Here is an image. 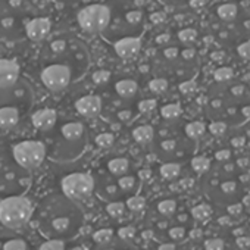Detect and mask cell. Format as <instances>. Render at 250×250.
Segmentation results:
<instances>
[{
	"mask_svg": "<svg viewBox=\"0 0 250 250\" xmlns=\"http://www.w3.org/2000/svg\"><path fill=\"white\" fill-rule=\"evenodd\" d=\"M125 209H127V206L121 200H112L106 205V212L112 218H122L125 215Z\"/></svg>",
	"mask_w": 250,
	"mask_h": 250,
	"instance_id": "obj_27",
	"label": "cell"
},
{
	"mask_svg": "<svg viewBox=\"0 0 250 250\" xmlns=\"http://www.w3.org/2000/svg\"><path fill=\"white\" fill-rule=\"evenodd\" d=\"M125 18H127V21H128L130 24H139V22L143 20V14H142L140 11H130Z\"/></svg>",
	"mask_w": 250,
	"mask_h": 250,
	"instance_id": "obj_42",
	"label": "cell"
},
{
	"mask_svg": "<svg viewBox=\"0 0 250 250\" xmlns=\"http://www.w3.org/2000/svg\"><path fill=\"white\" fill-rule=\"evenodd\" d=\"M116 237L121 238V240L131 241L136 237V228H133V227H121L118 229V232H116Z\"/></svg>",
	"mask_w": 250,
	"mask_h": 250,
	"instance_id": "obj_36",
	"label": "cell"
},
{
	"mask_svg": "<svg viewBox=\"0 0 250 250\" xmlns=\"http://www.w3.org/2000/svg\"><path fill=\"white\" fill-rule=\"evenodd\" d=\"M34 208L22 194L6 196L0 200V224L5 228H22L31 219Z\"/></svg>",
	"mask_w": 250,
	"mask_h": 250,
	"instance_id": "obj_5",
	"label": "cell"
},
{
	"mask_svg": "<svg viewBox=\"0 0 250 250\" xmlns=\"http://www.w3.org/2000/svg\"><path fill=\"white\" fill-rule=\"evenodd\" d=\"M131 116H133L131 110H121V112L118 113V118H119V121H124V122L130 121V119H131Z\"/></svg>",
	"mask_w": 250,
	"mask_h": 250,
	"instance_id": "obj_45",
	"label": "cell"
},
{
	"mask_svg": "<svg viewBox=\"0 0 250 250\" xmlns=\"http://www.w3.org/2000/svg\"><path fill=\"white\" fill-rule=\"evenodd\" d=\"M50 25L52 24H50V21L47 18H34L27 24L25 31H27V36L31 40L40 42L50 33Z\"/></svg>",
	"mask_w": 250,
	"mask_h": 250,
	"instance_id": "obj_13",
	"label": "cell"
},
{
	"mask_svg": "<svg viewBox=\"0 0 250 250\" xmlns=\"http://www.w3.org/2000/svg\"><path fill=\"white\" fill-rule=\"evenodd\" d=\"M113 142H115V137H113V134H110V133H102V134H99V136L96 137V145H97L99 147H102V149L110 147V146L113 145Z\"/></svg>",
	"mask_w": 250,
	"mask_h": 250,
	"instance_id": "obj_33",
	"label": "cell"
},
{
	"mask_svg": "<svg viewBox=\"0 0 250 250\" xmlns=\"http://www.w3.org/2000/svg\"><path fill=\"white\" fill-rule=\"evenodd\" d=\"M36 227L47 240H72L84 225V212L63 193L46 196L33 212Z\"/></svg>",
	"mask_w": 250,
	"mask_h": 250,
	"instance_id": "obj_3",
	"label": "cell"
},
{
	"mask_svg": "<svg viewBox=\"0 0 250 250\" xmlns=\"http://www.w3.org/2000/svg\"><path fill=\"white\" fill-rule=\"evenodd\" d=\"M0 250H30L27 240L11 228L0 229Z\"/></svg>",
	"mask_w": 250,
	"mask_h": 250,
	"instance_id": "obj_10",
	"label": "cell"
},
{
	"mask_svg": "<svg viewBox=\"0 0 250 250\" xmlns=\"http://www.w3.org/2000/svg\"><path fill=\"white\" fill-rule=\"evenodd\" d=\"M161 113L165 119H175L181 115V107H180V104H175V103L165 104L161 109Z\"/></svg>",
	"mask_w": 250,
	"mask_h": 250,
	"instance_id": "obj_31",
	"label": "cell"
},
{
	"mask_svg": "<svg viewBox=\"0 0 250 250\" xmlns=\"http://www.w3.org/2000/svg\"><path fill=\"white\" fill-rule=\"evenodd\" d=\"M152 177V171L150 169H142L139 171V178L140 180H149Z\"/></svg>",
	"mask_w": 250,
	"mask_h": 250,
	"instance_id": "obj_46",
	"label": "cell"
},
{
	"mask_svg": "<svg viewBox=\"0 0 250 250\" xmlns=\"http://www.w3.org/2000/svg\"><path fill=\"white\" fill-rule=\"evenodd\" d=\"M20 77V65L11 59H0V88L12 87Z\"/></svg>",
	"mask_w": 250,
	"mask_h": 250,
	"instance_id": "obj_11",
	"label": "cell"
},
{
	"mask_svg": "<svg viewBox=\"0 0 250 250\" xmlns=\"http://www.w3.org/2000/svg\"><path fill=\"white\" fill-rule=\"evenodd\" d=\"M75 109L83 116H96L102 109V100L97 96H84L75 102Z\"/></svg>",
	"mask_w": 250,
	"mask_h": 250,
	"instance_id": "obj_14",
	"label": "cell"
},
{
	"mask_svg": "<svg viewBox=\"0 0 250 250\" xmlns=\"http://www.w3.org/2000/svg\"><path fill=\"white\" fill-rule=\"evenodd\" d=\"M165 14L164 12H155V14H152L150 15V21L152 22H155V24H161V22H164L165 21Z\"/></svg>",
	"mask_w": 250,
	"mask_h": 250,
	"instance_id": "obj_43",
	"label": "cell"
},
{
	"mask_svg": "<svg viewBox=\"0 0 250 250\" xmlns=\"http://www.w3.org/2000/svg\"><path fill=\"white\" fill-rule=\"evenodd\" d=\"M42 81L49 90L61 91L71 81V69L66 65H62V63L50 65L42 72Z\"/></svg>",
	"mask_w": 250,
	"mask_h": 250,
	"instance_id": "obj_9",
	"label": "cell"
},
{
	"mask_svg": "<svg viewBox=\"0 0 250 250\" xmlns=\"http://www.w3.org/2000/svg\"><path fill=\"white\" fill-rule=\"evenodd\" d=\"M178 88H180V91H181L183 94H193V93L196 91V83H194L193 80H190V81H183V83H180Z\"/></svg>",
	"mask_w": 250,
	"mask_h": 250,
	"instance_id": "obj_39",
	"label": "cell"
},
{
	"mask_svg": "<svg viewBox=\"0 0 250 250\" xmlns=\"http://www.w3.org/2000/svg\"><path fill=\"white\" fill-rule=\"evenodd\" d=\"M133 137L137 143L140 145H147L153 140L155 137V131L150 125H142V127H137L134 131H133Z\"/></svg>",
	"mask_w": 250,
	"mask_h": 250,
	"instance_id": "obj_24",
	"label": "cell"
},
{
	"mask_svg": "<svg viewBox=\"0 0 250 250\" xmlns=\"http://www.w3.org/2000/svg\"><path fill=\"white\" fill-rule=\"evenodd\" d=\"M94 178L87 172H72L61 180L62 193L72 200H84L90 197L94 191Z\"/></svg>",
	"mask_w": 250,
	"mask_h": 250,
	"instance_id": "obj_6",
	"label": "cell"
},
{
	"mask_svg": "<svg viewBox=\"0 0 250 250\" xmlns=\"http://www.w3.org/2000/svg\"><path fill=\"white\" fill-rule=\"evenodd\" d=\"M180 172H181V167L180 164L175 162H167L161 167V175L165 180H174L180 175Z\"/></svg>",
	"mask_w": 250,
	"mask_h": 250,
	"instance_id": "obj_26",
	"label": "cell"
},
{
	"mask_svg": "<svg viewBox=\"0 0 250 250\" xmlns=\"http://www.w3.org/2000/svg\"><path fill=\"white\" fill-rule=\"evenodd\" d=\"M107 169H109V172L112 175L121 177V175L128 172L130 162H128V159H125V158H115V159H110L107 162Z\"/></svg>",
	"mask_w": 250,
	"mask_h": 250,
	"instance_id": "obj_23",
	"label": "cell"
},
{
	"mask_svg": "<svg viewBox=\"0 0 250 250\" xmlns=\"http://www.w3.org/2000/svg\"><path fill=\"white\" fill-rule=\"evenodd\" d=\"M202 250H241V247L224 237H210L203 243Z\"/></svg>",
	"mask_w": 250,
	"mask_h": 250,
	"instance_id": "obj_17",
	"label": "cell"
},
{
	"mask_svg": "<svg viewBox=\"0 0 250 250\" xmlns=\"http://www.w3.org/2000/svg\"><path fill=\"white\" fill-rule=\"evenodd\" d=\"M184 130H186V133H187L188 137L197 140V139H200V137L205 134V131H206V125H205L203 122H200V121H193V122H188V124L186 125V128H184Z\"/></svg>",
	"mask_w": 250,
	"mask_h": 250,
	"instance_id": "obj_25",
	"label": "cell"
},
{
	"mask_svg": "<svg viewBox=\"0 0 250 250\" xmlns=\"http://www.w3.org/2000/svg\"><path fill=\"white\" fill-rule=\"evenodd\" d=\"M169 42V34H161L156 37V43L158 44H167Z\"/></svg>",
	"mask_w": 250,
	"mask_h": 250,
	"instance_id": "obj_47",
	"label": "cell"
},
{
	"mask_svg": "<svg viewBox=\"0 0 250 250\" xmlns=\"http://www.w3.org/2000/svg\"><path fill=\"white\" fill-rule=\"evenodd\" d=\"M39 250H66L65 241L62 240H47L39 247Z\"/></svg>",
	"mask_w": 250,
	"mask_h": 250,
	"instance_id": "obj_32",
	"label": "cell"
},
{
	"mask_svg": "<svg viewBox=\"0 0 250 250\" xmlns=\"http://www.w3.org/2000/svg\"><path fill=\"white\" fill-rule=\"evenodd\" d=\"M91 250H137V247L134 244H131V241L127 240H121V238H112L107 243H102L97 244L94 243V246L91 247Z\"/></svg>",
	"mask_w": 250,
	"mask_h": 250,
	"instance_id": "obj_19",
	"label": "cell"
},
{
	"mask_svg": "<svg viewBox=\"0 0 250 250\" xmlns=\"http://www.w3.org/2000/svg\"><path fill=\"white\" fill-rule=\"evenodd\" d=\"M12 155L15 162L22 169H36L43 164L46 158V146L42 142H21L14 146Z\"/></svg>",
	"mask_w": 250,
	"mask_h": 250,
	"instance_id": "obj_7",
	"label": "cell"
},
{
	"mask_svg": "<svg viewBox=\"0 0 250 250\" xmlns=\"http://www.w3.org/2000/svg\"><path fill=\"white\" fill-rule=\"evenodd\" d=\"M50 49H52L53 52H62V50L65 49V42H63V40H56V42L52 43Z\"/></svg>",
	"mask_w": 250,
	"mask_h": 250,
	"instance_id": "obj_44",
	"label": "cell"
},
{
	"mask_svg": "<svg viewBox=\"0 0 250 250\" xmlns=\"http://www.w3.org/2000/svg\"><path fill=\"white\" fill-rule=\"evenodd\" d=\"M209 159H206V158H203V156H196V158H193L191 159V167H193V169L197 172V174H202V172H205L206 171V168L209 167Z\"/></svg>",
	"mask_w": 250,
	"mask_h": 250,
	"instance_id": "obj_34",
	"label": "cell"
},
{
	"mask_svg": "<svg viewBox=\"0 0 250 250\" xmlns=\"http://www.w3.org/2000/svg\"><path fill=\"white\" fill-rule=\"evenodd\" d=\"M137 88H139V85H137V83L133 81V80H121V81H118V83L115 84L116 93H118L121 97H125V99L134 96V94L137 93Z\"/></svg>",
	"mask_w": 250,
	"mask_h": 250,
	"instance_id": "obj_22",
	"label": "cell"
},
{
	"mask_svg": "<svg viewBox=\"0 0 250 250\" xmlns=\"http://www.w3.org/2000/svg\"><path fill=\"white\" fill-rule=\"evenodd\" d=\"M56 118H58L56 110H53V109H40L33 115V125L36 128L42 130V131H47L55 125Z\"/></svg>",
	"mask_w": 250,
	"mask_h": 250,
	"instance_id": "obj_15",
	"label": "cell"
},
{
	"mask_svg": "<svg viewBox=\"0 0 250 250\" xmlns=\"http://www.w3.org/2000/svg\"><path fill=\"white\" fill-rule=\"evenodd\" d=\"M202 175V190L208 200L228 212L240 208L246 197V181L240 164L229 150H221Z\"/></svg>",
	"mask_w": 250,
	"mask_h": 250,
	"instance_id": "obj_2",
	"label": "cell"
},
{
	"mask_svg": "<svg viewBox=\"0 0 250 250\" xmlns=\"http://www.w3.org/2000/svg\"><path fill=\"white\" fill-rule=\"evenodd\" d=\"M142 49V40L139 37H125L116 42L115 44V52L119 58L128 59L136 56Z\"/></svg>",
	"mask_w": 250,
	"mask_h": 250,
	"instance_id": "obj_12",
	"label": "cell"
},
{
	"mask_svg": "<svg viewBox=\"0 0 250 250\" xmlns=\"http://www.w3.org/2000/svg\"><path fill=\"white\" fill-rule=\"evenodd\" d=\"M149 88H150L153 93H164V91L168 88V81L164 80V78H155V80L150 81Z\"/></svg>",
	"mask_w": 250,
	"mask_h": 250,
	"instance_id": "obj_37",
	"label": "cell"
},
{
	"mask_svg": "<svg viewBox=\"0 0 250 250\" xmlns=\"http://www.w3.org/2000/svg\"><path fill=\"white\" fill-rule=\"evenodd\" d=\"M180 53H181V50H178V47H175V46L167 47V49L164 50V56H165L168 61H174V59H177V58L180 56Z\"/></svg>",
	"mask_w": 250,
	"mask_h": 250,
	"instance_id": "obj_41",
	"label": "cell"
},
{
	"mask_svg": "<svg viewBox=\"0 0 250 250\" xmlns=\"http://www.w3.org/2000/svg\"><path fill=\"white\" fill-rule=\"evenodd\" d=\"M84 125L81 122H68L61 128V133L63 136V139L66 142H72V143H78L83 140L84 136Z\"/></svg>",
	"mask_w": 250,
	"mask_h": 250,
	"instance_id": "obj_18",
	"label": "cell"
},
{
	"mask_svg": "<svg viewBox=\"0 0 250 250\" xmlns=\"http://www.w3.org/2000/svg\"><path fill=\"white\" fill-rule=\"evenodd\" d=\"M178 203L175 199H162L156 203V212L162 218H172L177 215Z\"/></svg>",
	"mask_w": 250,
	"mask_h": 250,
	"instance_id": "obj_21",
	"label": "cell"
},
{
	"mask_svg": "<svg viewBox=\"0 0 250 250\" xmlns=\"http://www.w3.org/2000/svg\"><path fill=\"white\" fill-rule=\"evenodd\" d=\"M190 213H191L193 219H196V221H206V219L210 218L212 209H210L209 205H197V206H194L191 209Z\"/></svg>",
	"mask_w": 250,
	"mask_h": 250,
	"instance_id": "obj_29",
	"label": "cell"
},
{
	"mask_svg": "<svg viewBox=\"0 0 250 250\" xmlns=\"http://www.w3.org/2000/svg\"><path fill=\"white\" fill-rule=\"evenodd\" d=\"M155 107H156V100H153V99H146V100H142L139 103V110L143 113L152 112Z\"/></svg>",
	"mask_w": 250,
	"mask_h": 250,
	"instance_id": "obj_40",
	"label": "cell"
},
{
	"mask_svg": "<svg viewBox=\"0 0 250 250\" xmlns=\"http://www.w3.org/2000/svg\"><path fill=\"white\" fill-rule=\"evenodd\" d=\"M116 186H118V188H119V191L122 194H130V196H133V193L139 188V181L133 175L124 174V175H121L118 178Z\"/></svg>",
	"mask_w": 250,
	"mask_h": 250,
	"instance_id": "obj_20",
	"label": "cell"
},
{
	"mask_svg": "<svg viewBox=\"0 0 250 250\" xmlns=\"http://www.w3.org/2000/svg\"><path fill=\"white\" fill-rule=\"evenodd\" d=\"M68 250H85L83 246H78V244H74V246H69Z\"/></svg>",
	"mask_w": 250,
	"mask_h": 250,
	"instance_id": "obj_49",
	"label": "cell"
},
{
	"mask_svg": "<svg viewBox=\"0 0 250 250\" xmlns=\"http://www.w3.org/2000/svg\"><path fill=\"white\" fill-rule=\"evenodd\" d=\"M20 121V112L14 106L0 107V128L9 130L14 128Z\"/></svg>",
	"mask_w": 250,
	"mask_h": 250,
	"instance_id": "obj_16",
	"label": "cell"
},
{
	"mask_svg": "<svg viewBox=\"0 0 250 250\" xmlns=\"http://www.w3.org/2000/svg\"><path fill=\"white\" fill-rule=\"evenodd\" d=\"M125 206H127V209H130L131 212H142L146 208V200L142 196L133 194L125 200Z\"/></svg>",
	"mask_w": 250,
	"mask_h": 250,
	"instance_id": "obj_28",
	"label": "cell"
},
{
	"mask_svg": "<svg viewBox=\"0 0 250 250\" xmlns=\"http://www.w3.org/2000/svg\"><path fill=\"white\" fill-rule=\"evenodd\" d=\"M158 250H175V244L171 241H167V243H162Z\"/></svg>",
	"mask_w": 250,
	"mask_h": 250,
	"instance_id": "obj_48",
	"label": "cell"
},
{
	"mask_svg": "<svg viewBox=\"0 0 250 250\" xmlns=\"http://www.w3.org/2000/svg\"><path fill=\"white\" fill-rule=\"evenodd\" d=\"M109 78H110V72H109V71H104V69L96 71V72L93 74V81H94L96 84H104V83L109 81Z\"/></svg>",
	"mask_w": 250,
	"mask_h": 250,
	"instance_id": "obj_38",
	"label": "cell"
},
{
	"mask_svg": "<svg viewBox=\"0 0 250 250\" xmlns=\"http://www.w3.org/2000/svg\"><path fill=\"white\" fill-rule=\"evenodd\" d=\"M203 106L212 134L238 130L250 122V85L221 68L205 94Z\"/></svg>",
	"mask_w": 250,
	"mask_h": 250,
	"instance_id": "obj_1",
	"label": "cell"
},
{
	"mask_svg": "<svg viewBox=\"0 0 250 250\" xmlns=\"http://www.w3.org/2000/svg\"><path fill=\"white\" fill-rule=\"evenodd\" d=\"M196 37H197V33H196V30H193V28H186V30H181V31L178 33V39H180V42L184 43V44L193 43V42L196 40Z\"/></svg>",
	"mask_w": 250,
	"mask_h": 250,
	"instance_id": "obj_35",
	"label": "cell"
},
{
	"mask_svg": "<svg viewBox=\"0 0 250 250\" xmlns=\"http://www.w3.org/2000/svg\"><path fill=\"white\" fill-rule=\"evenodd\" d=\"M210 37L235 52L250 44V9L238 0H222L209 11Z\"/></svg>",
	"mask_w": 250,
	"mask_h": 250,
	"instance_id": "obj_4",
	"label": "cell"
},
{
	"mask_svg": "<svg viewBox=\"0 0 250 250\" xmlns=\"http://www.w3.org/2000/svg\"><path fill=\"white\" fill-rule=\"evenodd\" d=\"M78 22L87 33L103 31L110 22V11L104 5H90L80 11Z\"/></svg>",
	"mask_w": 250,
	"mask_h": 250,
	"instance_id": "obj_8",
	"label": "cell"
},
{
	"mask_svg": "<svg viewBox=\"0 0 250 250\" xmlns=\"http://www.w3.org/2000/svg\"><path fill=\"white\" fill-rule=\"evenodd\" d=\"M113 237H115V234H113V231L110 228H102V229H97V231L93 232V241L97 243V244L107 243Z\"/></svg>",
	"mask_w": 250,
	"mask_h": 250,
	"instance_id": "obj_30",
	"label": "cell"
}]
</instances>
